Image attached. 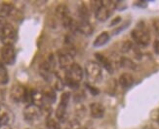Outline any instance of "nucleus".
I'll return each mask as SVG.
<instances>
[{
	"mask_svg": "<svg viewBox=\"0 0 159 129\" xmlns=\"http://www.w3.org/2000/svg\"><path fill=\"white\" fill-rule=\"evenodd\" d=\"M131 35H132V38L134 39L135 42L137 44H139L140 46L146 47L150 42L149 33L146 29H143V27H139V28L134 29L132 33H131Z\"/></svg>",
	"mask_w": 159,
	"mask_h": 129,
	"instance_id": "9",
	"label": "nucleus"
},
{
	"mask_svg": "<svg viewBox=\"0 0 159 129\" xmlns=\"http://www.w3.org/2000/svg\"><path fill=\"white\" fill-rule=\"evenodd\" d=\"M121 20V19H120V17H117L115 19H113L112 22H111V23H110V26H113V25H115V24H117Z\"/></svg>",
	"mask_w": 159,
	"mask_h": 129,
	"instance_id": "24",
	"label": "nucleus"
},
{
	"mask_svg": "<svg viewBox=\"0 0 159 129\" xmlns=\"http://www.w3.org/2000/svg\"><path fill=\"white\" fill-rule=\"evenodd\" d=\"M58 63L61 69L67 70L74 63V52L70 50H65L59 52Z\"/></svg>",
	"mask_w": 159,
	"mask_h": 129,
	"instance_id": "6",
	"label": "nucleus"
},
{
	"mask_svg": "<svg viewBox=\"0 0 159 129\" xmlns=\"http://www.w3.org/2000/svg\"><path fill=\"white\" fill-rule=\"evenodd\" d=\"M76 129H86V128H79V127H77Z\"/></svg>",
	"mask_w": 159,
	"mask_h": 129,
	"instance_id": "26",
	"label": "nucleus"
},
{
	"mask_svg": "<svg viewBox=\"0 0 159 129\" xmlns=\"http://www.w3.org/2000/svg\"><path fill=\"white\" fill-rule=\"evenodd\" d=\"M157 120H158V122H159V117H158V119H157Z\"/></svg>",
	"mask_w": 159,
	"mask_h": 129,
	"instance_id": "27",
	"label": "nucleus"
},
{
	"mask_svg": "<svg viewBox=\"0 0 159 129\" xmlns=\"http://www.w3.org/2000/svg\"><path fill=\"white\" fill-rule=\"evenodd\" d=\"M66 129H72V128H66Z\"/></svg>",
	"mask_w": 159,
	"mask_h": 129,
	"instance_id": "28",
	"label": "nucleus"
},
{
	"mask_svg": "<svg viewBox=\"0 0 159 129\" xmlns=\"http://www.w3.org/2000/svg\"><path fill=\"white\" fill-rule=\"evenodd\" d=\"M78 31L84 35H90L93 32V26L87 20H81L78 22Z\"/></svg>",
	"mask_w": 159,
	"mask_h": 129,
	"instance_id": "14",
	"label": "nucleus"
},
{
	"mask_svg": "<svg viewBox=\"0 0 159 129\" xmlns=\"http://www.w3.org/2000/svg\"><path fill=\"white\" fill-rule=\"evenodd\" d=\"M7 23L6 22V19L5 18H2V17H0V28H2V27Z\"/></svg>",
	"mask_w": 159,
	"mask_h": 129,
	"instance_id": "23",
	"label": "nucleus"
},
{
	"mask_svg": "<svg viewBox=\"0 0 159 129\" xmlns=\"http://www.w3.org/2000/svg\"><path fill=\"white\" fill-rule=\"evenodd\" d=\"M153 49H154V52L159 56V40H156L154 44H153Z\"/></svg>",
	"mask_w": 159,
	"mask_h": 129,
	"instance_id": "22",
	"label": "nucleus"
},
{
	"mask_svg": "<svg viewBox=\"0 0 159 129\" xmlns=\"http://www.w3.org/2000/svg\"><path fill=\"white\" fill-rule=\"evenodd\" d=\"M109 40V35L107 32H102L100 35L97 37L94 41V46L95 47H102L106 45Z\"/></svg>",
	"mask_w": 159,
	"mask_h": 129,
	"instance_id": "17",
	"label": "nucleus"
},
{
	"mask_svg": "<svg viewBox=\"0 0 159 129\" xmlns=\"http://www.w3.org/2000/svg\"><path fill=\"white\" fill-rule=\"evenodd\" d=\"M87 86H88V89L90 90V92H91L93 95H95V96H96V95L97 94H98L99 93V90L98 89H97V88H95L94 86H92V85H87Z\"/></svg>",
	"mask_w": 159,
	"mask_h": 129,
	"instance_id": "21",
	"label": "nucleus"
},
{
	"mask_svg": "<svg viewBox=\"0 0 159 129\" xmlns=\"http://www.w3.org/2000/svg\"><path fill=\"white\" fill-rule=\"evenodd\" d=\"M29 129H30V128H29Z\"/></svg>",
	"mask_w": 159,
	"mask_h": 129,
	"instance_id": "30",
	"label": "nucleus"
},
{
	"mask_svg": "<svg viewBox=\"0 0 159 129\" xmlns=\"http://www.w3.org/2000/svg\"><path fill=\"white\" fill-rule=\"evenodd\" d=\"M46 126L48 129H61V124L59 120L52 119V118H48L46 120Z\"/></svg>",
	"mask_w": 159,
	"mask_h": 129,
	"instance_id": "19",
	"label": "nucleus"
},
{
	"mask_svg": "<svg viewBox=\"0 0 159 129\" xmlns=\"http://www.w3.org/2000/svg\"><path fill=\"white\" fill-rule=\"evenodd\" d=\"M85 74L90 83H97L102 78V67L98 62L88 61L85 64Z\"/></svg>",
	"mask_w": 159,
	"mask_h": 129,
	"instance_id": "4",
	"label": "nucleus"
},
{
	"mask_svg": "<svg viewBox=\"0 0 159 129\" xmlns=\"http://www.w3.org/2000/svg\"><path fill=\"white\" fill-rule=\"evenodd\" d=\"M95 56H96L97 59H98V63L99 64H102L109 73H112V71H113L112 64H111V62H110V61L107 57H105L103 56H102V54H100V53H96Z\"/></svg>",
	"mask_w": 159,
	"mask_h": 129,
	"instance_id": "15",
	"label": "nucleus"
},
{
	"mask_svg": "<svg viewBox=\"0 0 159 129\" xmlns=\"http://www.w3.org/2000/svg\"><path fill=\"white\" fill-rule=\"evenodd\" d=\"M83 77V70L79 64L73 63L65 72V84L71 88H77Z\"/></svg>",
	"mask_w": 159,
	"mask_h": 129,
	"instance_id": "2",
	"label": "nucleus"
},
{
	"mask_svg": "<svg viewBox=\"0 0 159 129\" xmlns=\"http://www.w3.org/2000/svg\"><path fill=\"white\" fill-rule=\"evenodd\" d=\"M14 11H15V9H14V7L11 4H7V3L0 4V17L6 19L7 17L11 16Z\"/></svg>",
	"mask_w": 159,
	"mask_h": 129,
	"instance_id": "16",
	"label": "nucleus"
},
{
	"mask_svg": "<svg viewBox=\"0 0 159 129\" xmlns=\"http://www.w3.org/2000/svg\"><path fill=\"white\" fill-rule=\"evenodd\" d=\"M70 92H65L61 96L60 104L56 110V117H57L58 120H60V121H65V119H66V109H67L68 102H70Z\"/></svg>",
	"mask_w": 159,
	"mask_h": 129,
	"instance_id": "8",
	"label": "nucleus"
},
{
	"mask_svg": "<svg viewBox=\"0 0 159 129\" xmlns=\"http://www.w3.org/2000/svg\"><path fill=\"white\" fill-rule=\"evenodd\" d=\"M1 59L4 64L13 65L16 60V52L14 46H4L1 50Z\"/></svg>",
	"mask_w": 159,
	"mask_h": 129,
	"instance_id": "10",
	"label": "nucleus"
},
{
	"mask_svg": "<svg viewBox=\"0 0 159 129\" xmlns=\"http://www.w3.org/2000/svg\"><path fill=\"white\" fill-rule=\"evenodd\" d=\"M93 4L95 7V15L96 18L100 22H105L107 20L110 15L112 14L114 9L116 8L117 1H105V0H101V1H93Z\"/></svg>",
	"mask_w": 159,
	"mask_h": 129,
	"instance_id": "1",
	"label": "nucleus"
},
{
	"mask_svg": "<svg viewBox=\"0 0 159 129\" xmlns=\"http://www.w3.org/2000/svg\"><path fill=\"white\" fill-rule=\"evenodd\" d=\"M41 115H42L41 108L34 104H29L24 110V117L26 121L34 122L38 120L41 118Z\"/></svg>",
	"mask_w": 159,
	"mask_h": 129,
	"instance_id": "7",
	"label": "nucleus"
},
{
	"mask_svg": "<svg viewBox=\"0 0 159 129\" xmlns=\"http://www.w3.org/2000/svg\"><path fill=\"white\" fill-rule=\"evenodd\" d=\"M90 114L94 119H102L105 114V107L99 102H94L90 105Z\"/></svg>",
	"mask_w": 159,
	"mask_h": 129,
	"instance_id": "11",
	"label": "nucleus"
},
{
	"mask_svg": "<svg viewBox=\"0 0 159 129\" xmlns=\"http://www.w3.org/2000/svg\"><path fill=\"white\" fill-rule=\"evenodd\" d=\"M134 84V78L129 73H124L119 77V85L123 88H128Z\"/></svg>",
	"mask_w": 159,
	"mask_h": 129,
	"instance_id": "13",
	"label": "nucleus"
},
{
	"mask_svg": "<svg viewBox=\"0 0 159 129\" xmlns=\"http://www.w3.org/2000/svg\"><path fill=\"white\" fill-rule=\"evenodd\" d=\"M2 129H11L8 125H6V126H3V128Z\"/></svg>",
	"mask_w": 159,
	"mask_h": 129,
	"instance_id": "25",
	"label": "nucleus"
},
{
	"mask_svg": "<svg viewBox=\"0 0 159 129\" xmlns=\"http://www.w3.org/2000/svg\"><path fill=\"white\" fill-rule=\"evenodd\" d=\"M18 39L16 28L9 23H7L2 28H0V40L4 46H14Z\"/></svg>",
	"mask_w": 159,
	"mask_h": 129,
	"instance_id": "3",
	"label": "nucleus"
},
{
	"mask_svg": "<svg viewBox=\"0 0 159 129\" xmlns=\"http://www.w3.org/2000/svg\"><path fill=\"white\" fill-rule=\"evenodd\" d=\"M30 91L20 85H16L11 89V98L20 103V102H30Z\"/></svg>",
	"mask_w": 159,
	"mask_h": 129,
	"instance_id": "5",
	"label": "nucleus"
},
{
	"mask_svg": "<svg viewBox=\"0 0 159 129\" xmlns=\"http://www.w3.org/2000/svg\"><path fill=\"white\" fill-rule=\"evenodd\" d=\"M8 80H9V77H8V73H7L6 68L2 64H0V84L5 85L8 83Z\"/></svg>",
	"mask_w": 159,
	"mask_h": 129,
	"instance_id": "20",
	"label": "nucleus"
},
{
	"mask_svg": "<svg viewBox=\"0 0 159 129\" xmlns=\"http://www.w3.org/2000/svg\"><path fill=\"white\" fill-rule=\"evenodd\" d=\"M158 32H159V29H158Z\"/></svg>",
	"mask_w": 159,
	"mask_h": 129,
	"instance_id": "29",
	"label": "nucleus"
},
{
	"mask_svg": "<svg viewBox=\"0 0 159 129\" xmlns=\"http://www.w3.org/2000/svg\"><path fill=\"white\" fill-rule=\"evenodd\" d=\"M56 16L61 19V23H65L66 20H67L70 18V10H68L67 6H66L65 4H61L56 8Z\"/></svg>",
	"mask_w": 159,
	"mask_h": 129,
	"instance_id": "12",
	"label": "nucleus"
},
{
	"mask_svg": "<svg viewBox=\"0 0 159 129\" xmlns=\"http://www.w3.org/2000/svg\"><path fill=\"white\" fill-rule=\"evenodd\" d=\"M120 64H121L122 67L126 68V69L133 70L136 68V64L130 58H127V57H122L121 60H120Z\"/></svg>",
	"mask_w": 159,
	"mask_h": 129,
	"instance_id": "18",
	"label": "nucleus"
}]
</instances>
